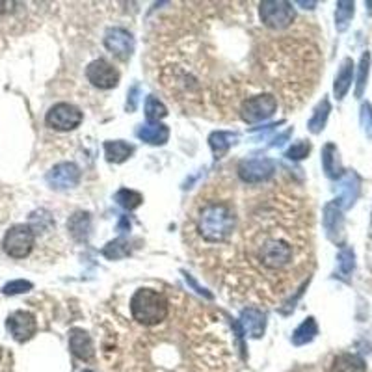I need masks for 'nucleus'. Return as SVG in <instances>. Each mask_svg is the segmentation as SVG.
Segmentation results:
<instances>
[{
  "instance_id": "1",
  "label": "nucleus",
  "mask_w": 372,
  "mask_h": 372,
  "mask_svg": "<svg viewBox=\"0 0 372 372\" xmlns=\"http://www.w3.org/2000/svg\"><path fill=\"white\" fill-rule=\"evenodd\" d=\"M198 237L207 244H224L237 229V212L229 201L205 199L198 205L194 216Z\"/></svg>"
},
{
  "instance_id": "2",
  "label": "nucleus",
  "mask_w": 372,
  "mask_h": 372,
  "mask_svg": "<svg viewBox=\"0 0 372 372\" xmlns=\"http://www.w3.org/2000/svg\"><path fill=\"white\" fill-rule=\"evenodd\" d=\"M130 313L138 324L157 326L168 316V300L153 288H140L130 300Z\"/></svg>"
},
{
  "instance_id": "3",
  "label": "nucleus",
  "mask_w": 372,
  "mask_h": 372,
  "mask_svg": "<svg viewBox=\"0 0 372 372\" xmlns=\"http://www.w3.org/2000/svg\"><path fill=\"white\" fill-rule=\"evenodd\" d=\"M261 21L268 26V29L274 30H283L290 26L294 21V8L293 4L288 2H283V0H265L261 2L259 8Z\"/></svg>"
},
{
  "instance_id": "4",
  "label": "nucleus",
  "mask_w": 372,
  "mask_h": 372,
  "mask_svg": "<svg viewBox=\"0 0 372 372\" xmlns=\"http://www.w3.org/2000/svg\"><path fill=\"white\" fill-rule=\"evenodd\" d=\"M36 235L30 226H13L4 237V251L13 259H24L34 249Z\"/></svg>"
},
{
  "instance_id": "5",
  "label": "nucleus",
  "mask_w": 372,
  "mask_h": 372,
  "mask_svg": "<svg viewBox=\"0 0 372 372\" xmlns=\"http://www.w3.org/2000/svg\"><path fill=\"white\" fill-rule=\"evenodd\" d=\"M277 108L276 97L270 95V93H263V95L249 97L242 102L240 107V118L246 121V123H259V121H265V119L272 118Z\"/></svg>"
},
{
  "instance_id": "6",
  "label": "nucleus",
  "mask_w": 372,
  "mask_h": 372,
  "mask_svg": "<svg viewBox=\"0 0 372 372\" xmlns=\"http://www.w3.org/2000/svg\"><path fill=\"white\" fill-rule=\"evenodd\" d=\"M47 125L56 130H73L82 123V112L69 102H58L47 112Z\"/></svg>"
},
{
  "instance_id": "7",
  "label": "nucleus",
  "mask_w": 372,
  "mask_h": 372,
  "mask_svg": "<svg viewBox=\"0 0 372 372\" xmlns=\"http://www.w3.org/2000/svg\"><path fill=\"white\" fill-rule=\"evenodd\" d=\"M274 173H276V164L270 158H249V160H242L238 166L240 179L249 185L265 183Z\"/></svg>"
},
{
  "instance_id": "8",
  "label": "nucleus",
  "mask_w": 372,
  "mask_h": 372,
  "mask_svg": "<svg viewBox=\"0 0 372 372\" xmlns=\"http://www.w3.org/2000/svg\"><path fill=\"white\" fill-rule=\"evenodd\" d=\"M86 77L99 90H112L119 82V73L107 60H95L86 69Z\"/></svg>"
},
{
  "instance_id": "9",
  "label": "nucleus",
  "mask_w": 372,
  "mask_h": 372,
  "mask_svg": "<svg viewBox=\"0 0 372 372\" xmlns=\"http://www.w3.org/2000/svg\"><path fill=\"white\" fill-rule=\"evenodd\" d=\"M8 332L12 333V337L19 343H24L36 335V330H38V324H36V318L32 313L29 311H15L13 315H10L6 322Z\"/></svg>"
},
{
  "instance_id": "10",
  "label": "nucleus",
  "mask_w": 372,
  "mask_h": 372,
  "mask_svg": "<svg viewBox=\"0 0 372 372\" xmlns=\"http://www.w3.org/2000/svg\"><path fill=\"white\" fill-rule=\"evenodd\" d=\"M80 180V169L73 162L58 164L47 173V183L54 188V190H68L73 186L79 185Z\"/></svg>"
},
{
  "instance_id": "11",
  "label": "nucleus",
  "mask_w": 372,
  "mask_h": 372,
  "mask_svg": "<svg viewBox=\"0 0 372 372\" xmlns=\"http://www.w3.org/2000/svg\"><path fill=\"white\" fill-rule=\"evenodd\" d=\"M359 196V179L354 171H346L337 183V201L333 203L337 205L339 209H350L354 201Z\"/></svg>"
},
{
  "instance_id": "12",
  "label": "nucleus",
  "mask_w": 372,
  "mask_h": 372,
  "mask_svg": "<svg viewBox=\"0 0 372 372\" xmlns=\"http://www.w3.org/2000/svg\"><path fill=\"white\" fill-rule=\"evenodd\" d=\"M104 47L119 58H129L134 51V38L123 29H110L104 34Z\"/></svg>"
},
{
  "instance_id": "13",
  "label": "nucleus",
  "mask_w": 372,
  "mask_h": 372,
  "mask_svg": "<svg viewBox=\"0 0 372 372\" xmlns=\"http://www.w3.org/2000/svg\"><path fill=\"white\" fill-rule=\"evenodd\" d=\"M240 326H242L244 333L249 335V337L259 339L263 337L265 333V326H266V318L265 313L255 307H248V309L242 311L240 315Z\"/></svg>"
},
{
  "instance_id": "14",
  "label": "nucleus",
  "mask_w": 372,
  "mask_h": 372,
  "mask_svg": "<svg viewBox=\"0 0 372 372\" xmlns=\"http://www.w3.org/2000/svg\"><path fill=\"white\" fill-rule=\"evenodd\" d=\"M324 227H326L327 237L332 238L333 242H341L344 231L343 210L335 203H327L324 209Z\"/></svg>"
},
{
  "instance_id": "15",
  "label": "nucleus",
  "mask_w": 372,
  "mask_h": 372,
  "mask_svg": "<svg viewBox=\"0 0 372 372\" xmlns=\"http://www.w3.org/2000/svg\"><path fill=\"white\" fill-rule=\"evenodd\" d=\"M69 346H71V352H73L79 359L90 361L91 357H93V343H91V337L84 330H73V332H71Z\"/></svg>"
},
{
  "instance_id": "16",
  "label": "nucleus",
  "mask_w": 372,
  "mask_h": 372,
  "mask_svg": "<svg viewBox=\"0 0 372 372\" xmlns=\"http://www.w3.org/2000/svg\"><path fill=\"white\" fill-rule=\"evenodd\" d=\"M322 166H324V171H326L330 179H341L343 177V164H341V158H339L337 147L333 144H327L322 149Z\"/></svg>"
},
{
  "instance_id": "17",
  "label": "nucleus",
  "mask_w": 372,
  "mask_h": 372,
  "mask_svg": "<svg viewBox=\"0 0 372 372\" xmlns=\"http://www.w3.org/2000/svg\"><path fill=\"white\" fill-rule=\"evenodd\" d=\"M138 138L147 144H151V146H162L166 144L169 138V129L166 125L160 123H149L144 125L140 130H138Z\"/></svg>"
},
{
  "instance_id": "18",
  "label": "nucleus",
  "mask_w": 372,
  "mask_h": 372,
  "mask_svg": "<svg viewBox=\"0 0 372 372\" xmlns=\"http://www.w3.org/2000/svg\"><path fill=\"white\" fill-rule=\"evenodd\" d=\"M352 75H354V62L346 58L339 69L337 77H335V84H333V91H335V97H337L339 101L344 99V95L348 93L350 84H352Z\"/></svg>"
},
{
  "instance_id": "19",
  "label": "nucleus",
  "mask_w": 372,
  "mask_h": 372,
  "mask_svg": "<svg viewBox=\"0 0 372 372\" xmlns=\"http://www.w3.org/2000/svg\"><path fill=\"white\" fill-rule=\"evenodd\" d=\"M330 372H366V366L359 355L341 354L333 359Z\"/></svg>"
},
{
  "instance_id": "20",
  "label": "nucleus",
  "mask_w": 372,
  "mask_h": 372,
  "mask_svg": "<svg viewBox=\"0 0 372 372\" xmlns=\"http://www.w3.org/2000/svg\"><path fill=\"white\" fill-rule=\"evenodd\" d=\"M238 136L233 134V132H224V130H218V132H212L209 138V144L212 147V153H215L216 158L224 157L227 151H229V147L235 144Z\"/></svg>"
},
{
  "instance_id": "21",
  "label": "nucleus",
  "mask_w": 372,
  "mask_h": 372,
  "mask_svg": "<svg viewBox=\"0 0 372 372\" xmlns=\"http://www.w3.org/2000/svg\"><path fill=\"white\" fill-rule=\"evenodd\" d=\"M132 151H134L132 146H129V144H125V141L121 140L107 141V144H104V153H107V158L110 162H125V160L132 155Z\"/></svg>"
},
{
  "instance_id": "22",
  "label": "nucleus",
  "mask_w": 372,
  "mask_h": 372,
  "mask_svg": "<svg viewBox=\"0 0 372 372\" xmlns=\"http://www.w3.org/2000/svg\"><path fill=\"white\" fill-rule=\"evenodd\" d=\"M90 215L88 212H77V215L71 216L69 220V231L73 235L77 240H86L88 238V233H90Z\"/></svg>"
},
{
  "instance_id": "23",
  "label": "nucleus",
  "mask_w": 372,
  "mask_h": 372,
  "mask_svg": "<svg viewBox=\"0 0 372 372\" xmlns=\"http://www.w3.org/2000/svg\"><path fill=\"white\" fill-rule=\"evenodd\" d=\"M316 333H318V327H316L315 318H307V320L302 322V324L296 327V332L293 333V343L296 344V346L311 343V341L315 339Z\"/></svg>"
},
{
  "instance_id": "24",
  "label": "nucleus",
  "mask_w": 372,
  "mask_h": 372,
  "mask_svg": "<svg viewBox=\"0 0 372 372\" xmlns=\"http://www.w3.org/2000/svg\"><path fill=\"white\" fill-rule=\"evenodd\" d=\"M330 110H332L330 101H327V99H322L320 104L315 108L313 118L309 119V125H307L313 134H318V132L324 129V125H326V121H327V116H330Z\"/></svg>"
},
{
  "instance_id": "25",
  "label": "nucleus",
  "mask_w": 372,
  "mask_h": 372,
  "mask_svg": "<svg viewBox=\"0 0 372 372\" xmlns=\"http://www.w3.org/2000/svg\"><path fill=\"white\" fill-rule=\"evenodd\" d=\"M352 17H354V2H339L337 12H335V24L339 32L348 29Z\"/></svg>"
},
{
  "instance_id": "26",
  "label": "nucleus",
  "mask_w": 372,
  "mask_h": 372,
  "mask_svg": "<svg viewBox=\"0 0 372 372\" xmlns=\"http://www.w3.org/2000/svg\"><path fill=\"white\" fill-rule=\"evenodd\" d=\"M146 116L151 123H158V119H164L168 116V108L164 107V102L158 101L157 97H147Z\"/></svg>"
},
{
  "instance_id": "27",
  "label": "nucleus",
  "mask_w": 372,
  "mask_h": 372,
  "mask_svg": "<svg viewBox=\"0 0 372 372\" xmlns=\"http://www.w3.org/2000/svg\"><path fill=\"white\" fill-rule=\"evenodd\" d=\"M116 201H118V205H121L123 209L134 210L136 207H140L144 198H141V194L134 192V190L123 188V190H119V192L116 194Z\"/></svg>"
},
{
  "instance_id": "28",
  "label": "nucleus",
  "mask_w": 372,
  "mask_h": 372,
  "mask_svg": "<svg viewBox=\"0 0 372 372\" xmlns=\"http://www.w3.org/2000/svg\"><path fill=\"white\" fill-rule=\"evenodd\" d=\"M337 265H339V274H343L344 277H348L350 274L354 272V266H355L354 249L352 248L341 249L337 257Z\"/></svg>"
},
{
  "instance_id": "29",
  "label": "nucleus",
  "mask_w": 372,
  "mask_h": 372,
  "mask_svg": "<svg viewBox=\"0 0 372 372\" xmlns=\"http://www.w3.org/2000/svg\"><path fill=\"white\" fill-rule=\"evenodd\" d=\"M369 71H371V54L365 52L361 58L359 68H357V86H355V95L361 97L365 91L366 79H369Z\"/></svg>"
},
{
  "instance_id": "30",
  "label": "nucleus",
  "mask_w": 372,
  "mask_h": 372,
  "mask_svg": "<svg viewBox=\"0 0 372 372\" xmlns=\"http://www.w3.org/2000/svg\"><path fill=\"white\" fill-rule=\"evenodd\" d=\"M129 242L123 240V238H118V240L107 244V248L102 249V254H104V257H108V259H119V257L129 255Z\"/></svg>"
},
{
  "instance_id": "31",
  "label": "nucleus",
  "mask_w": 372,
  "mask_h": 372,
  "mask_svg": "<svg viewBox=\"0 0 372 372\" xmlns=\"http://www.w3.org/2000/svg\"><path fill=\"white\" fill-rule=\"evenodd\" d=\"M311 153V144L309 141H298V144H294L290 149L287 151V157L290 160H302Z\"/></svg>"
},
{
  "instance_id": "32",
  "label": "nucleus",
  "mask_w": 372,
  "mask_h": 372,
  "mask_svg": "<svg viewBox=\"0 0 372 372\" xmlns=\"http://www.w3.org/2000/svg\"><path fill=\"white\" fill-rule=\"evenodd\" d=\"M30 288H32V283L24 281V279H17V281H12V283H8V285H4L2 293L8 294V296H13V294L29 293Z\"/></svg>"
},
{
  "instance_id": "33",
  "label": "nucleus",
  "mask_w": 372,
  "mask_h": 372,
  "mask_svg": "<svg viewBox=\"0 0 372 372\" xmlns=\"http://www.w3.org/2000/svg\"><path fill=\"white\" fill-rule=\"evenodd\" d=\"M361 127L365 130V134L369 138H372V107L369 102H365L363 107H361Z\"/></svg>"
},
{
  "instance_id": "34",
  "label": "nucleus",
  "mask_w": 372,
  "mask_h": 372,
  "mask_svg": "<svg viewBox=\"0 0 372 372\" xmlns=\"http://www.w3.org/2000/svg\"><path fill=\"white\" fill-rule=\"evenodd\" d=\"M129 97H130V102H127V110L132 112V110L136 108V102H138V86H134V88L130 90Z\"/></svg>"
},
{
  "instance_id": "35",
  "label": "nucleus",
  "mask_w": 372,
  "mask_h": 372,
  "mask_svg": "<svg viewBox=\"0 0 372 372\" xmlns=\"http://www.w3.org/2000/svg\"><path fill=\"white\" fill-rule=\"evenodd\" d=\"M84 372H91V371H84Z\"/></svg>"
}]
</instances>
